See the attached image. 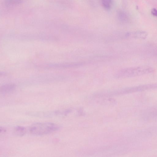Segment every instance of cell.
Segmentation results:
<instances>
[{"label": "cell", "instance_id": "obj_1", "mask_svg": "<svg viewBox=\"0 0 157 157\" xmlns=\"http://www.w3.org/2000/svg\"><path fill=\"white\" fill-rule=\"evenodd\" d=\"M155 69L147 65L127 67L120 71L117 73L119 78H130L150 74L154 72Z\"/></svg>", "mask_w": 157, "mask_h": 157}, {"label": "cell", "instance_id": "obj_2", "mask_svg": "<svg viewBox=\"0 0 157 157\" xmlns=\"http://www.w3.org/2000/svg\"><path fill=\"white\" fill-rule=\"evenodd\" d=\"M58 126L54 123L49 122H39L34 124L29 128L30 133L35 135L48 134L57 131Z\"/></svg>", "mask_w": 157, "mask_h": 157}, {"label": "cell", "instance_id": "obj_3", "mask_svg": "<svg viewBox=\"0 0 157 157\" xmlns=\"http://www.w3.org/2000/svg\"><path fill=\"white\" fill-rule=\"evenodd\" d=\"M147 35V33L145 31H137L127 33L125 35V37L127 38L144 40Z\"/></svg>", "mask_w": 157, "mask_h": 157}, {"label": "cell", "instance_id": "obj_4", "mask_svg": "<svg viewBox=\"0 0 157 157\" xmlns=\"http://www.w3.org/2000/svg\"><path fill=\"white\" fill-rule=\"evenodd\" d=\"M15 87V85L12 84H9L3 85L0 87V93L2 94L10 93L14 90Z\"/></svg>", "mask_w": 157, "mask_h": 157}, {"label": "cell", "instance_id": "obj_5", "mask_svg": "<svg viewBox=\"0 0 157 157\" xmlns=\"http://www.w3.org/2000/svg\"><path fill=\"white\" fill-rule=\"evenodd\" d=\"M118 20L121 22H125L128 21V17L126 13L122 10H119L117 12Z\"/></svg>", "mask_w": 157, "mask_h": 157}, {"label": "cell", "instance_id": "obj_6", "mask_svg": "<svg viewBox=\"0 0 157 157\" xmlns=\"http://www.w3.org/2000/svg\"><path fill=\"white\" fill-rule=\"evenodd\" d=\"M14 132L17 135L22 136L26 132V128L23 127L17 126L15 128Z\"/></svg>", "mask_w": 157, "mask_h": 157}, {"label": "cell", "instance_id": "obj_7", "mask_svg": "<svg viewBox=\"0 0 157 157\" xmlns=\"http://www.w3.org/2000/svg\"><path fill=\"white\" fill-rule=\"evenodd\" d=\"M101 4L103 8L108 10L111 8L113 0H101Z\"/></svg>", "mask_w": 157, "mask_h": 157}, {"label": "cell", "instance_id": "obj_8", "mask_svg": "<svg viewBox=\"0 0 157 157\" xmlns=\"http://www.w3.org/2000/svg\"><path fill=\"white\" fill-rule=\"evenodd\" d=\"M23 0H5L6 5L9 6L17 5L22 3Z\"/></svg>", "mask_w": 157, "mask_h": 157}, {"label": "cell", "instance_id": "obj_9", "mask_svg": "<svg viewBox=\"0 0 157 157\" xmlns=\"http://www.w3.org/2000/svg\"><path fill=\"white\" fill-rule=\"evenodd\" d=\"M151 13L153 16L157 17V9L155 8L152 9L151 11Z\"/></svg>", "mask_w": 157, "mask_h": 157}]
</instances>
